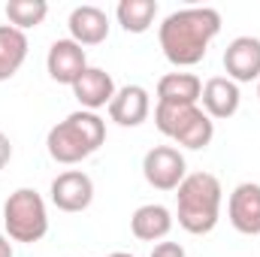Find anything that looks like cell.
<instances>
[{"mask_svg": "<svg viewBox=\"0 0 260 257\" xmlns=\"http://www.w3.org/2000/svg\"><path fill=\"white\" fill-rule=\"evenodd\" d=\"M221 34V15L212 6H188L179 12H170L160 21L157 40L164 49V58L173 67H197L209 43Z\"/></svg>", "mask_w": 260, "mask_h": 257, "instance_id": "obj_1", "label": "cell"}, {"mask_svg": "<svg viewBox=\"0 0 260 257\" xmlns=\"http://www.w3.org/2000/svg\"><path fill=\"white\" fill-rule=\"evenodd\" d=\"M221 182L212 173H191L185 182L176 188V215L179 227L188 230L191 236H206L215 230L221 218Z\"/></svg>", "mask_w": 260, "mask_h": 257, "instance_id": "obj_2", "label": "cell"}, {"mask_svg": "<svg viewBox=\"0 0 260 257\" xmlns=\"http://www.w3.org/2000/svg\"><path fill=\"white\" fill-rule=\"evenodd\" d=\"M103 142H106V121L97 112H88V109H79V112L67 115L64 121H58L46 136L49 157L55 164H64V167H73V164L91 157Z\"/></svg>", "mask_w": 260, "mask_h": 257, "instance_id": "obj_3", "label": "cell"}, {"mask_svg": "<svg viewBox=\"0 0 260 257\" xmlns=\"http://www.w3.org/2000/svg\"><path fill=\"white\" fill-rule=\"evenodd\" d=\"M3 227L12 242L34 245L49 233V212L46 200L34 188H18L3 203Z\"/></svg>", "mask_w": 260, "mask_h": 257, "instance_id": "obj_4", "label": "cell"}, {"mask_svg": "<svg viewBox=\"0 0 260 257\" xmlns=\"http://www.w3.org/2000/svg\"><path fill=\"white\" fill-rule=\"evenodd\" d=\"M154 124L164 136L179 142L182 148L200 151L212 142L215 136V121L200 109V106H167L157 103L154 109Z\"/></svg>", "mask_w": 260, "mask_h": 257, "instance_id": "obj_5", "label": "cell"}, {"mask_svg": "<svg viewBox=\"0 0 260 257\" xmlns=\"http://www.w3.org/2000/svg\"><path fill=\"white\" fill-rule=\"evenodd\" d=\"M142 176L157 191H176L188 176L185 154L176 145H154L142 157Z\"/></svg>", "mask_w": 260, "mask_h": 257, "instance_id": "obj_6", "label": "cell"}, {"mask_svg": "<svg viewBox=\"0 0 260 257\" xmlns=\"http://www.w3.org/2000/svg\"><path fill=\"white\" fill-rule=\"evenodd\" d=\"M227 218L230 224L245 233V236H260V185L257 182H242L236 185L230 200H227Z\"/></svg>", "mask_w": 260, "mask_h": 257, "instance_id": "obj_7", "label": "cell"}, {"mask_svg": "<svg viewBox=\"0 0 260 257\" xmlns=\"http://www.w3.org/2000/svg\"><path fill=\"white\" fill-rule=\"evenodd\" d=\"M52 203L61 212H85L94 203V182L82 170H67L52 182Z\"/></svg>", "mask_w": 260, "mask_h": 257, "instance_id": "obj_8", "label": "cell"}, {"mask_svg": "<svg viewBox=\"0 0 260 257\" xmlns=\"http://www.w3.org/2000/svg\"><path fill=\"white\" fill-rule=\"evenodd\" d=\"M224 70L227 79L242 85L260 79V40L257 37H236L224 49Z\"/></svg>", "mask_w": 260, "mask_h": 257, "instance_id": "obj_9", "label": "cell"}, {"mask_svg": "<svg viewBox=\"0 0 260 257\" xmlns=\"http://www.w3.org/2000/svg\"><path fill=\"white\" fill-rule=\"evenodd\" d=\"M46 70L58 85H76V79L88 70V58L85 49L73 40H55L49 55H46Z\"/></svg>", "mask_w": 260, "mask_h": 257, "instance_id": "obj_10", "label": "cell"}, {"mask_svg": "<svg viewBox=\"0 0 260 257\" xmlns=\"http://www.w3.org/2000/svg\"><path fill=\"white\" fill-rule=\"evenodd\" d=\"M115 79L103 70V67H88L79 79H76V85H73V97L82 103V109H88V112H97V109H103V106H109L112 103V97H115Z\"/></svg>", "mask_w": 260, "mask_h": 257, "instance_id": "obj_11", "label": "cell"}, {"mask_svg": "<svg viewBox=\"0 0 260 257\" xmlns=\"http://www.w3.org/2000/svg\"><path fill=\"white\" fill-rule=\"evenodd\" d=\"M67 27H70V40L79 43V46H100L106 43L109 37V15L100 9V6H76L67 18Z\"/></svg>", "mask_w": 260, "mask_h": 257, "instance_id": "obj_12", "label": "cell"}, {"mask_svg": "<svg viewBox=\"0 0 260 257\" xmlns=\"http://www.w3.org/2000/svg\"><path fill=\"white\" fill-rule=\"evenodd\" d=\"M151 112V97L142 85H124L109 103V118L118 127H139Z\"/></svg>", "mask_w": 260, "mask_h": 257, "instance_id": "obj_13", "label": "cell"}, {"mask_svg": "<svg viewBox=\"0 0 260 257\" xmlns=\"http://www.w3.org/2000/svg\"><path fill=\"white\" fill-rule=\"evenodd\" d=\"M239 85L230 82L227 76H212L206 85H203V94H200V103H203V112L209 118H233L239 112Z\"/></svg>", "mask_w": 260, "mask_h": 257, "instance_id": "obj_14", "label": "cell"}, {"mask_svg": "<svg viewBox=\"0 0 260 257\" xmlns=\"http://www.w3.org/2000/svg\"><path fill=\"white\" fill-rule=\"evenodd\" d=\"M130 230L142 242H160L173 230V212L160 203H145L130 215Z\"/></svg>", "mask_w": 260, "mask_h": 257, "instance_id": "obj_15", "label": "cell"}, {"mask_svg": "<svg viewBox=\"0 0 260 257\" xmlns=\"http://www.w3.org/2000/svg\"><path fill=\"white\" fill-rule=\"evenodd\" d=\"M203 94V82L194 73H167L157 82V103L167 106H197Z\"/></svg>", "mask_w": 260, "mask_h": 257, "instance_id": "obj_16", "label": "cell"}, {"mask_svg": "<svg viewBox=\"0 0 260 257\" xmlns=\"http://www.w3.org/2000/svg\"><path fill=\"white\" fill-rule=\"evenodd\" d=\"M27 37L12 24H0V82L12 79L27 58Z\"/></svg>", "mask_w": 260, "mask_h": 257, "instance_id": "obj_17", "label": "cell"}, {"mask_svg": "<svg viewBox=\"0 0 260 257\" xmlns=\"http://www.w3.org/2000/svg\"><path fill=\"white\" fill-rule=\"evenodd\" d=\"M115 18L127 34H145L157 18V0H121Z\"/></svg>", "mask_w": 260, "mask_h": 257, "instance_id": "obj_18", "label": "cell"}, {"mask_svg": "<svg viewBox=\"0 0 260 257\" xmlns=\"http://www.w3.org/2000/svg\"><path fill=\"white\" fill-rule=\"evenodd\" d=\"M3 12H6V18H9L12 27L27 30V27H37V24L46 21L49 3H46V0H9V3L3 6Z\"/></svg>", "mask_w": 260, "mask_h": 257, "instance_id": "obj_19", "label": "cell"}, {"mask_svg": "<svg viewBox=\"0 0 260 257\" xmlns=\"http://www.w3.org/2000/svg\"><path fill=\"white\" fill-rule=\"evenodd\" d=\"M151 257H185V248L179 242H157L151 248Z\"/></svg>", "mask_w": 260, "mask_h": 257, "instance_id": "obj_20", "label": "cell"}, {"mask_svg": "<svg viewBox=\"0 0 260 257\" xmlns=\"http://www.w3.org/2000/svg\"><path fill=\"white\" fill-rule=\"evenodd\" d=\"M9 157H12V142H9V136L0 130V170L9 164Z\"/></svg>", "mask_w": 260, "mask_h": 257, "instance_id": "obj_21", "label": "cell"}, {"mask_svg": "<svg viewBox=\"0 0 260 257\" xmlns=\"http://www.w3.org/2000/svg\"><path fill=\"white\" fill-rule=\"evenodd\" d=\"M0 257H12V239L6 233H0Z\"/></svg>", "mask_w": 260, "mask_h": 257, "instance_id": "obj_22", "label": "cell"}, {"mask_svg": "<svg viewBox=\"0 0 260 257\" xmlns=\"http://www.w3.org/2000/svg\"><path fill=\"white\" fill-rule=\"evenodd\" d=\"M106 257H133V254H127V251H112V254H106Z\"/></svg>", "mask_w": 260, "mask_h": 257, "instance_id": "obj_23", "label": "cell"}, {"mask_svg": "<svg viewBox=\"0 0 260 257\" xmlns=\"http://www.w3.org/2000/svg\"><path fill=\"white\" fill-rule=\"evenodd\" d=\"M257 97H260V79H257Z\"/></svg>", "mask_w": 260, "mask_h": 257, "instance_id": "obj_24", "label": "cell"}]
</instances>
